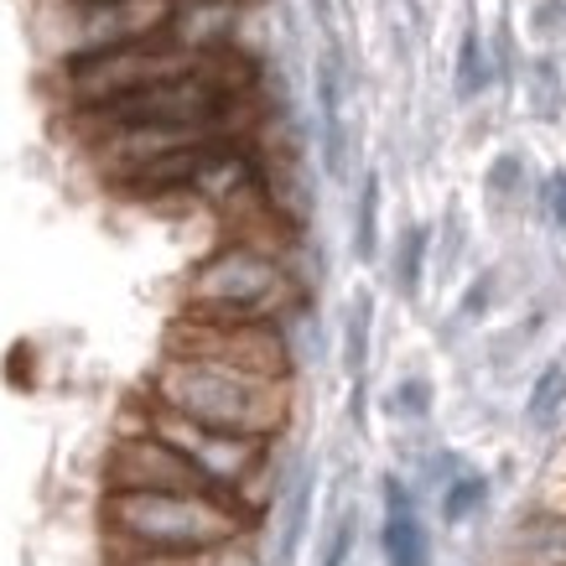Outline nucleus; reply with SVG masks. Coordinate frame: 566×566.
I'll list each match as a JSON object with an SVG mask.
<instances>
[{"label": "nucleus", "instance_id": "1", "mask_svg": "<svg viewBox=\"0 0 566 566\" xmlns=\"http://www.w3.org/2000/svg\"><path fill=\"white\" fill-rule=\"evenodd\" d=\"M146 400H156L172 416H188L198 427L260 437V442L281 437L286 421H292V379L250 375V369H234V364L188 359V354H167L156 364Z\"/></svg>", "mask_w": 566, "mask_h": 566}, {"label": "nucleus", "instance_id": "2", "mask_svg": "<svg viewBox=\"0 0 566 566\" xmlns=\"http://www.w3.org/2000/svg\"><path fill=\"white\" fill-rule=\"evenodd\" d=\"M99 520L109 556H208L255 515L223 494H104Z\"/></svg>", "mask_w": 566, "mask_h": 566}, {"label": "nucleus", "instance_id": "3", "mask_svg": "<svg viewBox=\"0 0 566 566\" xmlns=\"http://www.w3.org/2000/svg\"><path fill=\"white\" fill-rule=\"evenodd\" d=\"M292 302V275L271 244L234 240L188 275V312L198 317H281Z\"/></svg>", "mask_w": 566, "mask_h": 566}, {"label": "nucleus", "instance_id": "4", "mask_svg": "<svg viewBox=\"0 0 566 566\" xmlns=\"http://www.w3.org/2000/svg\"><path fill=\"white\" fill-rule=\"evenodd\" d=\"M213 52H192L172 36H146V42H125V48H104L84 52L63 63V88H69L73 109H94V104L125 99L136 88L167 84V78H188V73L208 69Z\"/></svg>", "mask_w": 566, "mask_h": 566}, {"label": "nucleus", "instance_id": "5", "mask_svg": "<svg viewBox=\"0 0 566 566\" xmlns=\"http://www.w3.org/2000/svg\"><path fill=\"white\" fill-rule=\"evenodd\" d=\"M136 431H151V437H161L172 452H182V458L198 468V479H203L213 494L234 499V504H244V494H250L255 473L265 468V458H271V442L198 427V421H188V416L161 411L156 400H146V416H140ZM244 510H250V504H244Z\"/></svg>", "mask_w": 566, "mask_h": 566}, {"label": "nucleus", "instance_id": "6", "mask_svg": "<svg viewBox=\"0 0 566 566\" xmlns=\"http://www.w3.org/2000/svg\"><path fill=\"white\" fill-rule=\"evenodd\" d=\"M167 354L292 379V348H286V333L275 317H198V312H182V323L167 333Z\"/></svg>", "mask_w": 566, "mask_h": 566}, {"label": "nucleus", "instance_id": "7", "mask_svg": "<svg viewBox=\"0 0 566 566\" xmlns=\"http://www.w3.org/2000/svg\"><path fill=\"white\" fill-rule=\"evenodd\" d=\"M104 494H213V489L161 437L130 431L104 458Z\"/></svg>", "mask_w": 566, "mask_h": 566}, {"label": "nucleus", "instance_id": "8", "mask_svg": "<svg viewBox=\"0 0 566 566\" xmlns=\"http://www.w3.org/2000/svg\"><path fill=\"white\" fill-rule=\"evenodd\" d=\"M177 17V0H73V52H104L161 36Z\"/></svg>", "mask_w": 566, "mask_h": 566}, {"label": "nucleus", "instance_id": "9", "mask_svg": "<svg viewBox=\"0 0 566 566\" xmlns=\"http://www.w3.org/2000/svg\"><path fill=\"white\" fill-rule=\"evenodd\" d=\"M385 566H431L427 531L416 520V504L406 483L385 479Z\"/></svg>", "mask_w": 566, "mask_h": 566}, {"label": "nucleus", "instance_id": "10", "mask_svg": "<svg viewBox=\"0 0 566 566\" xmlns=\"http://www.w3.org/2000/svg\"><path fill=\"white\" fill-rule=\"evenodd\" d=\"M562 406H566V369L551 364V369H541V379H535L531 400H525V416H531V427H551V421L562 416Z\"/></svg>", "mask_w": 566, "mask_h": 566}, {"label": "nucleus", "instance_id": "11", "mask_svg": "<svg viewBox=\"0 0 566 566\" xmlns=\"http://www.w3.org/2000/svg\"><path fill=\"white\" fill-rule=\"evenodd\" d=\"M483 88H489V57H483L479 32H468L463 48H458V94L473 99V94H483Z\"/></svg>", "mask_w": 566, "mask_h": 566}, {"label": "nucleus", "instance_id": "12", "mask_svg": "<svg viewBox=\"0 0 566 566\" xmlns=\"http://www.w3.org/2000/svg\"><path fill=\"white\" fill-rule=\"evenodd\" d=\"M483 494H489V483H483L479 473H463V479H452V483H447V494H442V520H447V525L468 520V515H473V510L483 504Z\"/></svg>", "mask_w": 566, "mask_h": 566}, {"label": "nucleus", "instance_id": "13", "mask_svg": "<svg viewBox=\"0 0 566 566\" xmlns=\"http://www.w3.org/2000/svg\"><path fill=\"white\" fill-rule=\"evenodd\" d=\"M427 240H431L427 223L406 229V240H400V292H406V296H416V286H421V265H427Z\"/></svg>", "mask_w": 566, "mask_h": 566}, {"label": "nucleus", "instance_id": "14", "mask_svg": "<svg viewBox=\"0 0 566 566\" xmlns=\"http://www.w3.org/2000/svg\"><path fill=\"white\" fill-rule=\"evenodd\" d=\"M375 223H379V177H364V192H359V229H354V250L359 260H375Z\"/></svg>", "mask_w": 566, "mask_h": 566}, {"label": "nucleus", "instance_id": "15", "mask_svg": "<svg viewBox=\"0 0 566 566\" xmlns=\"http://www.w3.org/2000/svg\"><path fill=\"white\" fill-rule=\"evenodd\" d=\"M369 364V296H359V307L348 312V375H364Z\"/></svg>", "mask_w": 566, "mask_h": 566}, {"label": "nucleus", "instance_id": "16", "mask_svg": "<svg viewBox=\"0 0 566 566\" xmlns=\"http://www.w3.org/2000/svg\"><path fill=\"white\" fill-rule=\"evenodd\" d=\"M354 531H359V520L338 515V525L327 531V546H323V562H317V566H344L348 551H354Z\"/></svg>", "mask_w": 566, "mask_h": 566}, {"label": "nucleus", "instance_id": "17", "mask_svg": "<svg viewBox=\"0 0 566 566\" xmlns=\"http://www.w3.org/2000/svg\"><path fill=\"white\" fill-rule=\"evenodd\" d=\"M198 566H260V556H255V546H250L244 535H234V541L213 546L208 556H198Z\"/></svg>", "mask_w": 566, "mask_h": 566}, {"label": "nucleus", "instance_id": "18", "mask_svg": "<svg viewBox=\"0 0 566 566\" xmlns=\"http://www.w3.org/2000/svg\"><path fill=\"white\" fill-rule=\"evenodd\" d=\"M546 198H551V219L566 229V172H556V177L546 182Z\"/></svg>", "mask_w": 566, "mask_h": 566}, {"label": "nucleus", "instance_id": "19", "mask_svg": "<svg viewBox=\"0 0 566 566\" xmlns=\"http://www.w3.org/2000/svg\"><path fill=\"white\" fill-rule=\"evenodd\" d=\"M400 406H406L411 416H421L427 411V385H406V390H400Z\"/></svg>", "mask_w": 566, "mask_h": 566}]
</instances>
